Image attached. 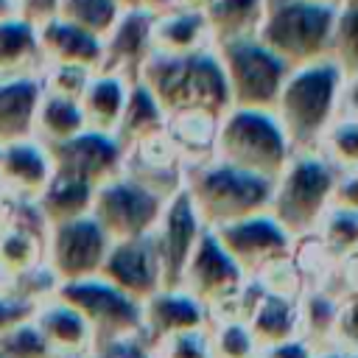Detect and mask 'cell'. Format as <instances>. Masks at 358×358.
<instances>
[{"label": "cell", "instance_id": "obj_1", "mask_svg": "<svg viewBox=\"0 0 358 358\" xmlns=\"http://www.w3.org/2000/svg\"><path fill=\"white\" fill-rule=\"evenodd\" d=\"M352 90L355 81H350L327 59L305 67H294L285 76L271 112L282 126L294 154L313 151L322 131L338 115H355L350 103Z\"/></svg>", "mask_w": 358, "mask_h": 358}, {"label": "cell", "instance_id": "obj_2", "mask_svg": "<svg viewBox=\"0 0 358 358\" xmlns=\"http://www.w3.org/2000/svg\"><path fill=\"white\" fill-rule=\"evenodd\" d=\"M159 103L165 117L179 112H201L221 117L229 109V90L213 48L187 56L148 53L137 78Z\"/></svg>", "mask_w": 358, "mask_h": 358}, {"label": "cell", "instance_id": "obj_3", "mask_svg": "<svg viewBox=\"0 0 358 358\" xmlns=\"http://www.w3.org/2000/svg\"><path fill=\"white\" fill-rule=\"evenodd\" d=\"M271 179L232 168L218 159L187 165L182 187L204 229H218L224 224L257 215L268 210Z\"/></svg>", "mask_w": 358, "mask_h": 358}, {"label": "cell", "instance_id": "obj_4", "mask_svg": "<svg viewBox=\"0 0 358 358\" xmlns=\"http://www.w3.org/2000/svg\"><path fill=\"white\" fill-rule=\"evenodd\" d=\"M291 154L294 151L288 145V137L268 109L229 106L215 123L213 159L218 162L274 182Z\"/></svg>", "mask_w": 358, "mask_h": 358}, {"label": "cell", "instance_id": "obj_5", "mask_svg": "<svg viewBox=\"0 0 358 358\" xmlns=\"http://www.w3.org/2000/svg\"><path fill=\"white\" fill-rule=\"evenodd\" d=\"M338 3L333 0H266L257 39L288 67L327 59Z\"/></svg>", "mask_w": 358, "mask_h": 358}, {"label": "cell", "instance_id": "obj_6", "mask_svg": "<svg viewBox=\"0 0 358 358\" xmlns=\"http://www.w3.org/2000/svg\"><path fill=\"white\" fill-rule=\"evenodd\" d=\"M338 173L313 151L291 154L285 168L271 185L268 215L294 238H305L316 229L322 213L330 207Z\"/></svg>", "mask_w": 358, "mask_h": 358}, {"label": "cell", "instance_id": "obj_7", "mask_svg": "<svg viewBox=\"0 0 358 358\" xmlns=\"http://www.w3.org/2000/svg\"><path fill=\"white\" fill-rule=\"evenodd\" d=\"M246 285L249 277L243 274V268L221 249L215 235L204 229L179 277V288L190 294L210 313V322H215V319H243Z\"/></svg>", "mask_w": 358, "mask_h": 358}, {"label": "cell", "instance_id": "obj_8", "mask_svg": "<svg viewBox=\"0 0 358 358\" xmlns=\"http://www.w3.org/2000/svg\"><path fill=\"white\" fill-rule=\"evenodd\" d=\"M227 78L229 106L243 109H274L280 87L291 73L257 36L235 39L213 48Z\"/></svg>", "mask_w": 358, "mask_h": 358}, {"label": "cell", "instance_id": "obj_9", "mask_svg": "<svg viewBox=\"0 0 358 358\" xmlns=\"http://www.w3.org/2000/svg\"><path fill=\"white\" fill-rule=\"evenodd\" d=\"M53 296L73 305L87 319L95 347L115 341V338L140 336V330H143V305L134 302L131 296H126L123 291H117L112 282H106L98 274L78 280V282L56 285Z\"/></svg>", "mask_w": 358, "mask_h": 358}, {"label": "cell", "instance_id": "obj_10", "mask_svg": "<svg viewBox=\"0 0 358 358\" xmlns=\"http://www.w3.org/2000/svg\"><path fill=\"white\" fill-rule=\"evenodd\" d=\"M165 201L168 199L157 196L154 190L129 179L126 173H117L115 179L95 187L90 215L95 218L106 241L117 243V241H131L154 232Z\"/></svg>", "mask_w": 358, "mask_h": 358}, {"label": "cell", "instance_id": "obj_11", "mask_svg": "<svg viewBox=\"0 0 358 358\" xmlns=\"http://www.w3.org/2000/svg\"><path fill=\"white\" fill-rule=\"evenodd\" d=\"M106 249H109L106 235L101 232L95 218L87 213L81 218L48 227L42 263L59 285L78 282L98 274Z\"/></svg>", "mask_w": 358, "mask_h": 358}, {"label": "cell", "instance_id": "obj_12", "mask_svg": "<svg viewBox=\"0 0 358 358\" xmlns=\"http://www.w3.org/2000/svg\"><path fill=\"white\" fill-rule=\"evenodd\" d=\"M215 235V241L221 243V249L243 268V274L252 280L255 274H260L263 268H268L277 260L291 257L294 252V238L266 213L224 224L218 229H210Z\"/></svg>", "mask_w": 358, "mask_h": 358}, {"label": "cell", "instance_id": "obj_13", "mask_svg": "<svg viewBox=\"0 0 358 358\" xmlns=\"http://www.w3.org/2000/svg\"><path fill=\"white\" fill-rule=\"evenodd\" d=\"M53 176L76 179L90 187H101L103 182L115 179L123 171V148L112 134L101 131H81L59 145L48 148Z\"/></svg>", "mask_w": 358, "mask_h": 358}, {"label": "cell", "instance_id": "obj_14", "mask_svg": "<svg viewBox=\"0 0 358 358\" xmlns=\"http://www.w3.org/2000/svg\"><path fill=\"white\" fill-rule=\"evenodd\" d=\"M98 277H103L106 282H112L117 291H123L140 305L148 296H154L162 288V266H159L154 232L143 238L109 243Z\"/></svg>", "mask_w": 358, "mask_h": 358}, {"label": "cell", "instance_id": "obj_15", "mask_svg": "<svg viewBox=\"0 0 358 358\" xmlns=\"http://www.w3.org/2000/svg\"><path fill=\"white\" fill-rule=\"evenodd\" d=\"M204 232L185 187L176 190L165 207L162 215L154 227V241L159 252V266H162V288H179V277L199 243V235Z\"/></svg>", "mask_w": 358, "mask_h": 358}, {"label": "cell", "instance_id": "obj_16", "mask_svg": "<svg viewBox=\"0 0 358 358\" xmlns=\"http://www.w3.org/2000/svg\"><path fill=\"white\" fill-rule=\"evenodd\" d=\"M36 28V48L42 67H81L90 73H98L101 56H103V42L56 14L42 20Z\"/></svg>", "mask_w": 358, "mask_h": 358}, {"label": "cell", "instance_id": "obj_17", "mask_svg": "<svg viewBox=\"0 0 358 358\" xmlns=\"http://www.w3.org/2000/svg\"><path fill=\"white\" fill-rule=\"evenodd\" d=\"M210 327V313L182 288H159L143 302V341L148 347L159 344L168 336Z\"/></svg>", "mask_w": 358, "mask_h": 358}, {"label": "cell", "instance_id": "obj_18", "mask_svg": "<svg viewBox=\"0 0 358 358\" xmlns=\"http://www.w3.org/2000/svg\"><path fill=\"white\" fill-rule=\"evenodd\" d=\"M151 11L148 8H131L123 11L115 22V28L103 39V56L98 73H112L134 84L140 64L148 59V28H151Z\"/></svg>", "mask_w": 358, "mask_h": 358}, {"label": "cell", "instance_id": "obj_19", "mask_svg": "<svg viewBox=\"0 0 358 358\" xmlns=\"http://www.w3.org/2000/svg\"><path fill=\"white\" fill-rule=\"evenodd\" d=\"M34 327L45 338L53 358H90L92 355V330L87 319L59 296H48L34 310Z\"/></svg>", "mask_w": 358, "mask_h": 358}, {"label": "cell", "instance_id": "obj_20", "mask_svg": "<svg viewBox=\"0 0 358 358\" xmlns=\"http://www.w3.org/2000/svg\"><path fill=\"white\" fill-rule=\"evenodd\" d=\"M53 179L50 154L36 140H20L0 148V187L14 201H34Z\"/></svg>", "mask_w": 358, "mask_h": 358}, {"label": "cell", "instance_id": "obj_21", "mask_svg": "<svg viewBox=\"0 0 358 358\" xmlns=\"http://www.w3.org/2000/svg\"><path fill=\"white\" fill-rule=\"evenodd\" d=\"M151 53L162 56H187L210 48V34L201 8H168L151 17L148 28Z\"/></svg>", "mask_w": 358, "mask_h": 358}, {"label": "cell", "instance_id": "obj_22", "mask_svg": "<svg viewBox=\"0 0 358 358\" xmlns=\"http://www.w3.org/2000/svg\"><path fill=\"white\" fill-rule=\"evenodd\" d=\"M243 322L260 350L299 338V299L260 291L243 308Z\"/></svg>", "mask_w": 358, "mask_h": 358}, {"label": "cell", "instance_id": "obj_23", "mask_svg": "<svg viewBox=\"0 0 358 358\" xmlns=\"http://www.w3.org/2000/svg\"><path fill=\"white\" fill-rule=\"evenodd\" d=\"M42 98L39 76H22L0 81V148L34 140V117Z\"/></svg>", "mask_w": 358, "mask_h": 358}, {"label": "cell", "instance_id": "obj_24", "mask_svg": "<svg viewBox=\"0 0 358 358\" xmlns=\"http://www.w3.org/2000/svg\"><path fill=\"white\" fill-rule=\"evenodd\" d=\"M129 87H131V81L112 76V73H92L90 76V81L78 98L87 131L115 134L117 120H120L123 106H126Z\"/></svg>", "mask_w": 358, "mask_h": 358}, {"label": "cell", "instance_id": "obj_25", "mask_svg": "<svg viewBox=\"0 0 358 358\" xmlns=\"http://www.w3.org/2000/svg\"><path fill=\"white\" fill-rule=\"evenodd\" d=\"M210 48L257 36L266 14V0H210L204 8Z\"/></svg>", "mask_w": 358, "mask_h": 358}, {"label": "cell", "instance_id": "obj_26", "mask_svg": "<svg viewBox=\"0 0 358 358\" xmlns=\"http://www.w3.org/2000/svg\"><path fill=\"white\" fill-rule=\"evenodd\" d=\"M39 73L42 59L36 48V28L22 17L0 22V81Z\"/></svg>", "mask_w": 358, "mask_h": 358}, {"label": "cell", "instance_id": "obj_27", "mask_svg": "<svg viewBox=\"0 0 358 358\" xmlns=\"http://www.w3.org/2000/svg\"><path fill=\"white\" fill-rule=\"evenodd\" d=\"M165 112L159 109V103L151 98V92L134 81L129 87V95H126V106H123V115L117 120V129H115V140L123 151H129L131 145L148 140V137H157L165 131Z\"/></svg>", "mask_w": 358, "mask_h": 358}, {"label": "cell", "instance_id": "obj_28", "mask_svg": "<svg viewBox=\"0 0 358 358\" xmlns=\"http://www.w3.org/2000/svg\"><path fill=\"white\" fill-rule=\"evenodd\" d=\"M45 255V232L20 227V224H6L0 227V282L3 288L20 280L22 274L34 271L42 266Z\"/></svg>", "mask_w": 358, "mask_h": 358}, {"label": "cell", "instance_id": "obj_29", "mask_svg": "<svg viewBox=\"0 0 358 358\" xmlns=\"http://www.w3.org/2000/svg\"><path fill=\"white\" fill-rule=\"evenodd\" d=\"M92 193H95V187H90L84 182L53 176L48 182V187L31 204H34V210L42 218L45 227H56V224H64V221L87 215L90 204H92Z\"/></svg>", "mask_w": 358, "mask_h": 358}, {"label": "cell", "instance_id": "obj_30", "mask_svg": "<svg viewBox=\"0 0 358 358\" xmlns=\"http://www.w3.org/2000/svg\"><path fill=\"white\" fill-rule=\"evenodd\" d=\"M84 129L87 126H84V115H81L78 101L42 92L39 106H36V117H34V140L36 143L50 148V145H59V143L81 134Z\"/></svg>", "mask_w": 358, "mask_h": 358}, {"label": "cell", "instance_id": "obj_31", "mask_svg": "<svg viewBox=\"0 0 358 358\" xmlns=\"http://www.w3.org/2000/svg\"><path fill=\"white\" fill-rule=\"evenodd\" d=\"M310 235L322 246V252L330 263L352 260L355 246H358V213H355V207L330 204L322 213V218Z\"/></svg>", "mask_w": 358, "mask_h": 358}, {"label": "cell", "instance_id": "obj_32", "mask_svg": "<svg viewBox=\"0 0 358 358\" xmlns=\"http://www.w3.org/2000/svg\"><path fill=\"white\" fill-rule=\"evenodd\" d=\"M313 154H319L336 173H355V165H358V123H355V115H338L322 131Z\"/></svg>", "mask_w": 358, "mask_h": 358}, {"label": "cell", "instance_id": "obj_33", "mask_svg": "<svg viewBox=\"0 0 358 358\" xmlns=\"http://www.w3.org/2000/svg\"><path fill=\"white\" fill-rule=\"evenodd\" d=\"M120 14L123 11L117 8L115 0H59L56 3V17L59 20L98 36L101 42L115 28Z\"/></svg>", "mask_w": 358, "mask_h": 358}, {"label": "cell", "instance_id": "obj_34", "mask_svg": "<svg viewBox=\"0 0 358 358\" xmlns=\"http://www.w3.org/2000/svg\"><path fill=\"white\" fill-rule=\"evenodd\" d=\"M358 34H355V0H344L336 8L330 42H327V62H333L350 81H355L358 67Z\"/></svg>", "mask_w": 358, "mask_h": 358}, {"label": "cell", "instance_id": "obj_35", "mask_svg": "<svg viewBox=\"0 0 358 358\" xmlns=\"http://www.w3.org/2000/svg\"><path fill=\"white\" fill-rule=\"evenodd\" d=\"M210 344H213V358H257L260 352L243 319L210 322Z\"/></svg>", "mask_w": 358, "mask_h": 358}, {"label": "cell", "instance_id": "obj_36", "mask_svg": "<svg viewBox=\"0 0 358 358\" xmlns=\"http://www.w3.org/2000/svg\"><path fill=\"white\" fill-rule=\"evenodd\" d=\"M154 358H213V344H210V327L187 330L162 338L159 344L151 347Z\"/></svg>", "mask_w": 358, "mask_h": 358}, {"label": "cell", "instance_id": "obj_37", "mask_svg": "<svg viewBox=\"0 0 358 358\" xmlns=\"http://www.w3.org/2000/svg\"><path fill=\"white\" fill-rule=\"evenodd\" d=\"M0 352L8 358H53L34 322H22L0 336Z\"/></svg>", "mask_w": 358, "mask_h": 358}, {"label": "cell", "instance_id": "obj_38", "mask_svg": "<svg viewBox=\"0 0 358 358\" xmlns=\"http://www.w3.org/2000/svg\"><path fill=\"white\" fill-rule=\"evenodd\" d=\"M34 310H36V302H31L14 291L0 288V336L8 333L11 327L22 324V322H31Z\"/></svg>", "mask_w": 358, "mask_h": 358}, {"label": "cell", "instance_id": "obj_39", "mask_svg": "<svg viewBox=\"0 0 358 358\" xmlns=\"http://www.w3.org/2000/svg\"><path fill=\"white\" fill-rule=\"evenodd\" d=\"M90 358H154V355H151V347L143 341V336H126V338H115L95 347Z\"/></svg>", "mask_w": 358, "mask_h": 358}, {"label": "cell", "instance_id": "obj_40", "mask_svg": "<svg viewBox=\"0 0 358 358\" xmlns=\"http://www.w3.org/2000/svg\"><path fill=\"white\" fill-rule=\"evenodd\" d=\"M257 358H313V347L302 338H291L274 347H266L257 352Z\"/></svg>", "mask_w": 358, "mask_h": 358}, {"label": "cell", "instance_id": "obj_41", "mask_svg": "<svg viewBox=\"0 0 358 358\" xmlns=\"http://www.w3.org/2000/svg\"><path fill=\"white\" fill-rule=\"evenodd\" d=\"M313 358H355V352L333 347V344H322V347H313Z\"/></svg>", "mask_w": 358, "mask_h": 358}, {"label": "cell", "instance_id": "obj_42", "mask_svg": "<svg viewBox=\"0 0 358 358\" xmlns=\"http://www.w3.org/2000/svg\"><path fill=\"white\" fill-rule=\"evenodd\" d=\"M11 17H20L17 0H0V22H6V20H11Z\"/></svg>", "mask_w": 358, "mask_h": 358}, {"label": "cell", "instance_id": "obj_43", "mask_svg": "<svg viewBox=\"0 0 358 358\" xmlns=\"http://www.w3.org/2000/svg\"><path fill=\"white\" fill-rule=\"evenodd\" d=\"M207 3L210 0H168V8H204Z\"/></svg>", "mask_w": 358, "mask_h": 358}, {"label": "cell", "instance_id": "obj_44", "mask_svg": "<svg viewBox=\"0 0 358 358\" xmlns=\"http://www.w3.org/2000/svg\"><path fill=\"white\" fill-rule=\"evenodd\" d=\"M120 11H131V8H143V0H115Z\"/></svg>", "mask_w": 358, "mask_h": 358}, {"label": "cell", "instance_id": "obj_45", "mask_svg": "<svg viewBox=\"0 0 358 358\" xmlns=\"http://www.w3.org/2000/svg\"><path fill=\"white\" fill-rule=\"evenodd\" d=\"M0 358H8V355H3V352H0Z\"/></svg>", "mask_w": 358, "mask_h": 358}, {"label": "cell", "instance_id": "obj_46", "mask_svg": "<svg viewBox=\"0 0 358 358\" xmlns=\"http://www.w3.org/2000/svg\"><path fill=\"white\" fill-rule=\"evenodd\" d=\"M333 3H344V0H333Z\"/></svg>", "mask_w": 358, "mask_h": 358}, {"label": "cell", "instance_id": "obj_47", "mask_svg": "<svg viewBox=\"0 0 358 358\" xmlns=\"http://www.w3.org/2000/svg\"><path fill=\"white\" fill-rule=\"evenodd\" d=\"M0 193H3V187H0Z\"/></svg>", "mask_w": 358, "mask_h": 358}]
</instances>
